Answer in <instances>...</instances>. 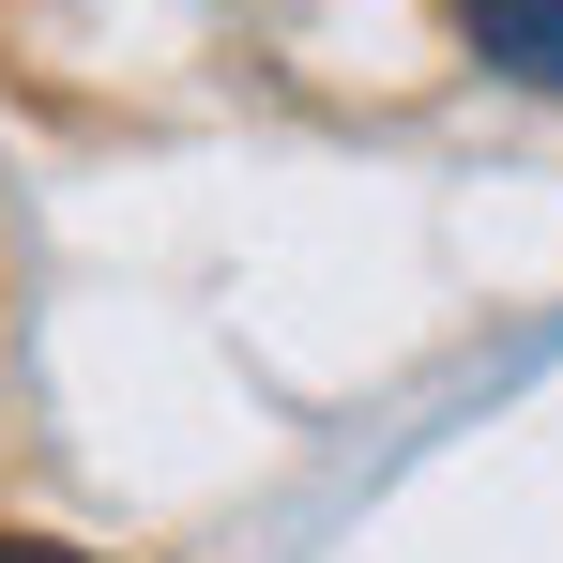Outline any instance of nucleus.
I'll return each instance as SVG.
<instances>
[{"label":"nucleus","mask_w":563,"mask_h":563,"mask_svg":"<svg viewBox=\"0 0 563 563\" xmlns=\"http://www.w3.org/2000/svg\"><path fill=\"white\" fill-rule=\"evenodd\" d=\"M457 31L487 46V77H533V92H563V0H457Z\"/></svg>","instance_id":"f257e3e1"},{"label":"nucleus","mask_w":563,"mask_h":563,"mask_svg":"<svg viewBox=\"0 0 563 563\" xmlns=\"http://www.w3.org/2000/svg\"><path fill=\"white\" fill-rule=\"evenodd\" d=\"M0 563H92V549H62V533H0Z\"/></svg>","instance_id":"f03ea898"}]
</instances>
